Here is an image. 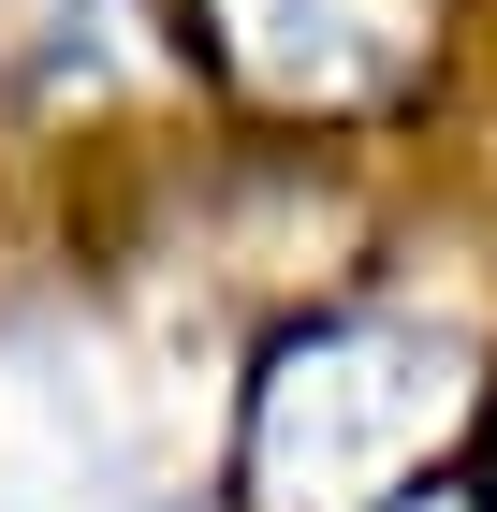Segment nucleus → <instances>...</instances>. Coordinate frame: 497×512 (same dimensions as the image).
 <instances>
[{
	"label": "nucleus",
	"instance_id": "f257e3e1",
	"mask_svg": "<svg viewBox=\"0 0 497 512\" xmlns=\"http://www.w3.org/2000/svg\"><path fill=\"white\" fill-rule=\"evenodd\" d=\"M454 425V366L410 322H322L249 395V498L264 512H395V483Z\"/></svg>",
	"mask_w": 497,
	"mask_h": 512
},
{
	"label": "nucleus",
	"instance_id": "f03ea898",
	"mask_svg": "<svg viewBox=\"0 0 497 512\" xmlns=\"http://www.w3.org/2000/svg\"><path fill=\"white\" fill-rule=\"evenodd\" d=\"M205 30L278 103H366L424 59V0H205Z\"/></svg>",
	"mask_w": 497,
	"mask_h": 512
}]
</instances>
